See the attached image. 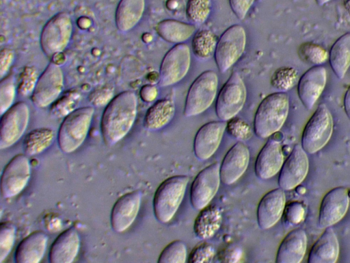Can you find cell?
Masks as SVG:
<instances>
[{
	"mask_svg": "<svg viewBox=\"0 0 350 263\" xmlns=\"http://www.w3.org/2000/svg\"><path fill=\"white\" fill-rule=\"evenodd\" d=\"M137 114V97L131 90L114 97L106 105L101 117L103 139L108 146L120 141L131 129Z\"/></svg>",
	"mask_w": 350,
	"mask_h": 263,
	"instance_id": "1",
	"label": "cell"
},
{
	"mask_svg": "<svg viewBox=\"0 0 350 263\" xmlns=\"http://www.w3.org/2000/svg\"><path fill=\"white\" fill-rule=\"evenodd\" d=\"M289 111V97L284 92L271 93L258 106L254 129L256 135L266 138L278 132L284 124Z\"/></svg>",
	"mask_w": 350,
	"mask_h": 263,
	"instance_id": "2",
	"label": "cell"
},
{
	"mask_svg": "<svg viewBox=\"0 0 350 263\" xmlns=\"http://www.w3.org/2000/svg\"><path fill=\"white\" fill-rule=\"evenodd\" d=\"M94 114L92 106H85L64 117L57 133V143L62 152L70 153L81 147L88 136Z\"/></svg>",
	"mask_w": 350,
	"mask_h": 263,
	"instance_id": "3",
	"label": "cell"
},
{
	"mask_svg": "<svg viewBox=\"0 0 350 263\" xmlns=\"http://www.w3.org/2000/svg\"><path fill=\"white\" fill-rule=\"evenodd\" d=\"M188 181L186 175H175L159 186L153 198L154 214L158 221L167 223L173 218L184 198Z\"/></svg>",
	"mask_w": 350,
	"mask_h": 263,
	"instance_id": "4",
	"label": "cell"
},
{
	"mask_svg": "<svg viewBox=\"0 0 350 263\" xmlns=\"http://www.w3.org/2000/svg\"><path fill=\"white\" fill-rule=\"evenodd\" d=\"M73 32L71 16L61 12L44 25L40 38V47L48 58L62 53L69 45Z\"/></svg>",
	"mask_w": 350,
	"mask_h": 263,
	"instance_id": "5",
	"label": "cell"
},
{
	"mask_svg": "<svg viewBox=\"0 0 350 263\" xmlns=\"http://www.w3.org/2000/svg\"><path fill=\"white\" fill-rule=\"evenodd\" d=\"M218 76L211 70L205 71L192 82L188 90L183 114L186 117L200 114L213 103L217 91Z\"/></svg>",
	"mask_w": 350,
	"mask_h": 263,
	"instance_id": "6",
	"label": "cell"
},
{
	"mask_svg": "<svg viewBox=\"0 0 350 263\" xmlns=\"http://www.w3.org/2000/svg\"><path fill=\"white\" fill-rule=\"evenodd\" d=\"M334 130V121L329 108L320 104L306 124L301 145L307 153H315L328 142Z\"/></svg>",
	"mask_w": 350,
	"mask_h": 263,
	"instance_id": "7",
	"label": "cell"
},
{
	"mask_svg": "<svg viewBox=\"0 0 350 263\" xmlns=\"http://www.w3.org/2000/svg\"><path fill=\"white\" fill-rule=\"evenodd\" d=\"M246 46V33L243 26L229 27L217 40L215 60L221 73L230 69L241 57Z\"/></svg>",
	"mask_w": 350,
	"mask_h": 263,
	"instance_id": "8",
	"label": "cell"
},
{
	"mask_svg": "<svg viewBox=\"0 0 350 263\" xmlns=\"http://www.w3.org/2000/svg\"><path fill=\"white\" fill-rule=\"evenodd\" d=\"M247 97L245 84L237 72H233L217 97L215 112L218 118L228 121L235 117L244 106Z\"/></svg>",
	"mask_w": 350,
	"mask_h": 263,
	"instance_id": "9",
	"label": "cell"
},
{
	"mask_svg": "<svg viewBox=\"0 0 350 263\" xmlns=\"http://www.w3.org/2000/svg\"><path fill=\"white\" fill-rule=\"evenodd\" d=\"M64 88L63 71L59 64L51 62L39 76L31 101L38 108L51 106L59 98Z\"/></svg>",
	"mask_w": 350,
	"mask_h": 263,
	"instance_id": "10",
	"label": "cell"
},
{
	"mask_svg": "<svg viewBox=\"0 0 350 263\" xmlns=\"http://www.w3.org/2000/svg\"><path fill=\"white\" fill-rule=\"evenodd\" d=\"M191 64L189 46L176 44L164 55L159 70V85L166 87L182 80L187 74Z\"/></svg>",
	"mask_w": 350,
	"mask_h": 263,
	"instance_id": "11",
	"label": "cell"
},
{
	"mask_svg": "<svg viewBox=\"0 0 350 263\" xmlns=\"http://www.w3.org/2000/svg\"><path fill=\"white\" fill-rule=\"evenodd\" d=\"M29 116V108L25 101L14 103L1 115V149L12 147L21 139L27 128Z\"/></svg>",
	"mask_w": 350,
	"mask_h": 263,
	"instance_id": "12",
	"label": "cell"
},
{
	"mask_svg": "<svg viewBox=\"0 0 350 263\" xmlns=\"http://www.w3.org/2000/svg\"><path fill=\"white\" fill-rule=\"evenodd\" d=\"M31 177L27 155L18 154L4 167L1 177V195L4 199L14 197L26 187Z\"/></svg>",
	"mask_w": 350,
	"mask_h": 263,
	"instance_id": "13",
	"label": "cell"
},
{
	"mask_svg": "<svg viewBox=\"0 0 350 263\" xmlns=\"http://www.w3.org/2000/svg\"><path fill=\"white\" fill-rule=\"evenodd\" d=\"M220 164L213 163L202 169L194 179L190 190L191 203L201 210L209 205L216 195L221 182Z\"/></svg>",
	"mask_w": 350,
	"mask_h": 263,
	"instance_id": "14",
	"label": "cell"
},
{
	"mask_svg": "<svg viewBox=\"0 0 350 263\" xmlns=\"http://www.w3.org/2000/svg\"><path fill=\"white\" fill-rule=\"evenodd\" d=\"M349 206L347 188L336 187L323 197L319 212V226L321 228L332 227L339 222L346 214Z\"/></svg>",
	"mask_w": 350,
	"mask_h": 263,
	"instance_id": "15",
	"label": "cell"
},
{
	"mask_svg": "<svg viewBox=\"0 0 350 263\" xmlns=\"http://www.w3.org/2000/svg\"><path fill=\"white\" fill-rule=\"evenodd\" d=\"M309 168L307 153L296 145L284 162L278 177V185L284 190L297 187L306 178Z\"/></svg>",
	"mask_w": 350,
	"mask_h": 263,
	"instance_id": "16",
	"label": "cell"
},
{
	"mask_svg": "<svg viewBox=\"0 0 350 263\" xmlns=\"http://www.w3.org/2000/svg\"><path fill=\"white\" fill-rule=\"evenodd\" d=\"M142 192L135 190L121 196L113 204L110 214L112 229L122 233L135 221L140 209Z\"/></svg>",
	"mask_w": 350,
	"mask_h": 263,
	"instance_id": "17",
	"label": "cell"
},
{
	"mask_svg": "<svg viewBox=\"0 0 350 263\" xmlns=\"http://www.w3.org/2000/svg\"><path fill=\"white\" fill-rule=\"evenodd\" d=\"M327 71L323 66H314L307 70L297 83V94L304 106L311 110L324 90Z\"/></svg>",
	"mask_w": 350,
	"mask_h": 263,
	"instance_id": "18",
	"label": "cell"
},
{
	"mask_svg": "<svg viewBox=\"0 0 350 263\" xmlns=\"http://www.w3.org/2000/svg\"><path fill=\"white\" fill-rule=\"evenodd\" d=\"M227 122L211 121L197 132L193 142L194 153L200 160L210 158L217 150L222 140Z\"/></svg>",
	"mask_w": 350,
	"mask_h": 263,
	"instance_id": "19",
	"label": "cell"
},
{
	"mask_svg": "<svg viewBox=\"0 0 350 263\" xmlns=\"http://www.w3.org/2000/svg\"><path fill=\"white\" fill-rule=\"evenodd\" d=\"M248 147L243 142L234 145L225 155L220 165L221 181L231 185L244 174L250 163Z\"/></svg>",
	"mask_w": 350,
	"mask_h": 263,
	"instance_id": "20",
	"label": "cell"
},
{
	"mask_svg": "<svg viewBox=\"0 0 350 263\" xmlns=\"http://www.w3.org/2000/svg\"><path fill=\"white\" fill-rule=\"evenodd\" d=\"M286 206V195L281 188L266 193L257 208V221L259 227L268 229L274 226L283 215Z\"/></svg>",
	"mask_w": 350,
	"mask_h": 263,
	"instance_id": "21",
	"label": "cell"
},
{
	"mask_svg": "<svg viewBox=\"0 0 350 263\" xmlns=\"http://www.w3.org/2000/svg\"><path fill=\"white\" fill-rule=\"evenodd\" d=\"M284 162V154L280 142L270 138L256 158L255 173L260 179H268L280 171Z\"/></svg>",
	"mask_w": 350,
	"mask_h": 263,
	"instance_id": "22",
	"label": "cell"
},
{
	"mask_svg": "<svg viewBox=\"0 0 350 263\" xmlns=\"http://www.w3.org/2000/svg\"><path fill=\"white\" fill-rule=\"evenodd\" d=\"M80 237L74 227L59 234L52 243L49 260L51 263H71L77 256L80 248Z\"/></svg>",
	"mask_w": 350,
	"mask_h": 263,
	"instance_id": "23",
	"label": "cell"
},
{
	"mask_svg": "<svg viewBox=\"0 0 350 263\" xmlns=\"http://www.w3.org/2000/svg\"><path fill=\"white\" fill-rule=\"evenodd\" d=\"M48 236L42 231H36L23 239L14 253L16 263H38L44 256Z\"/></svg>",
	"mask_w": 350,
	"mask_h": 263,
	"instance_id": "24",
	"label": "cell"
},
{
	"mask_svg": "<svg viewBox=\"0 0 350 263\" xmlns=\"http://www.w3.org/2000/svg\"><path fill=\"white\" fill-rule=\"evenodd\" d=\"M307 247V236L302 229L291 231L282 240L278 249L277 263H299Z\"/></svg>",
	"mask_w": 350,
	"mask_h": 263,
	"instance_id": "25",
	"label": "cell"
},
{
	"mask_svg": "<svg viewBox=\"0 0 350 263\" xmlns=\"http://www.w3.org/2000/svg\"><path fill=\"white\" fill-rule=\"evenodd\" d=\"M339 255V243L332 227H326L312 247L308 263H335Z\"/></svg>",
	"mask_w": 350,
	"mask_h": 263,
	"instance_id": "26",
	"label": "cell"
},
{
	"mask_svg": "<svg viewBox=\"0 0 350 263\" xmlns=\"http://www.w3.org/2000/svg\"><path fill=\"white\" fill-rule=\"evenodd\" d=\"M145 7V0H120L115 14L117 29L122 32L133 29L142 18Z\"/></svg>",
	"mask_w": 350,
	"mask_h": 263,
	"instance_id": "27",
	"label": "cell"
},
{
	"mask_svg": "<svg viewBox=\"0 0 350 263\" xmlns=\"http://www.w3.org/2000/svg\"><path fill=\"white\" fill-rule=\"evenodd\" d=\"M222 213L216 205H207L200 210L193 223L196 236L202 240L212 238L219 229Z\"/></svg>",
	"mask_w": 350,
	"mask_h": 263,
	"instance_id": "28",
	"label": "cell"
},
{
	"mask_svg": "<svg viewBox=\"0 0 350 263\" xmlns=\"http://www.w3.org/2000/svg\"><path fill=\"white\" fill-rule=\"evenodd\" d=\"M175 109L174 101L170 99H162L156 101L145 114L144 127L150 131L162 129L174 118Z\"/></svg>",
	"mask_w": 350,
	"mask_h": 263,
	"instance_id": "29",
	"label": "cell"
},
{
	"mask_svg": "<svg viewBox=\"0 0 350 263\" xmlns=\"http://www.w3.org/2000/svg\"><path fill=\"white\" fill-rule=\"evenodd\" d=\"M329 62L337 78L343 79L350 67V32L342 35L332 45Z\"/></svg>",
	"mask_w": 350,
	"mask_h": 263,
	"instance_id": "30",
	"label": "cell"
},
{
	"mask_svg": "<svg viewBox=\"0 0 350 263\" xmlns=\"http://www.w3.org/2000/svg\"><path fill=\"white\" fill-rule=\"evenodd\" d=\"M156 31L165 41L180 44L187 40L196 33V26L175 19H165L160 21L156 26Z\"/></svg>",
	"mask_w": 350,
	"mask_h": 263,
	"instance_id": "31",
	"label": "cell"
},
{
	"mask_svg": "<svg viewBox=\"0 0 350 263\" xmlns=\"http://www.w3.org/2000/svg\"><path fill=\"white\" fill-rule=\"evenodd\" d=\"M55 134L48 127H39L29 132L23 143L25 155L33 156L44 152L53 144Z\"/></svg>",
	"mask_w": 350,
	"mask_h": 263,
	"instance_id": "32",
	"label": "cell"
},
{
	"mask_svg": "<svg viewBox=\"0 0 350 263\" xmlns=\"http://www.w3.org/2000/svg\"><path fill=\"white\" fill-rule=\"evenodd\" d=\"M217 43V36L212 31L198 30L191 41L193 53L200 60H208L215 54Z\"/></svg>",
	"mask_w": 350,
	"mask_h": 263,
	"instance_id": "33",
	"label": "cell"
},
{
	"mask_svg": "<svg viewBox=\"0 0 350 263\" xmlns=\"http://www.w3.org/2000/svg\"><path fill=\"white\" fill-rule=\"evenodd\" d=\"M299 73L292 66H282L276 69L271 77L270 83L279 92H286L299 82Z\"/></svg>",
	"mask_w": 350,
	"mask_h": 263,
	"instance_id": "34",
	"label": "cell"
},
{
	"mask_svg": "<svg viewBox=\"0 0 350 263\" xmlns=\"http://www.w3.org/2000/svg\"><path fill=\"white\" fill-rule=\"evenodd\" d=\"M81 95L75 90L66 92L51 105L50 114L55 118L66 117L77 109Z\"/></svg>",
	"mask_w": 350,
	"mask_h": 263,
	"instance_id": "35",
	"label": "cell"
},
{
	"mask_svg": "<svg viewBox=\"0 0 350 263\" xmlns=\"http://www.w3.org/2000/svg\"><path fill=\"white\" fill-rule=\"evenodd\" d=\"M299 55L304 62L313 66H322L329 60V53L321 45L307 42L299 48Z\"/></svg>",
	"mask_w": 350,
	"mask_h": 263,
	"instance_id": "36",
	"label": "cell"
},
{
	"mask_svg": "<svg viewBox=\"0 0 350 263\" xmlns=\"http://www.w3.org/2000/svg\"><path fill=\"white\" fill-rule=\"evenodd\" d=\"M212 8L211 0H188L186 15L192 24L202 25L208 19Z\"/></svg>",
	"mask_w": 350,
	"mask_h": 263,
	"instance_id": "37",
	"label": "cell"
},
{
	"mask_svg": "<svg viewBox=\"0 0 350 263\" xmlns=\"http://www.w3.org/2000/svg\"><path fill=\"white\" fill-rule=\"evenodd\" d=\"M187 258V247L182 240H176L168 244L161 251L159 263H185Z\"/></svg>",
	"mask_w": 350,
	"mask_h": 263,
	"instance_id": "38",
	"label": "cell"
},
{
	"mask_svg": "<svg viewBox=\"0 0 350 263\" xmlns=\"http://www.w3.org/2000/svg\"><path fill=\"white\" fill-rule=\"evenodd\" d=\"M17 94V87L13 75L1 79L0 85V113L2 115L14 105Z\"/></svg>",
	"mask_w": 350,
	"mask_h": 263,
	"instance_id": "39",
	"label": "cell"
},
{
	"mask_svg": "<svg viewBox=\"0 0 350 263\" xmlns=\"http://www.w3.org/2000/svg\"><path fill=\"white\" fill-rule=\"evenodd\" d=\"M39 75L33 66H25L20 75L17 94L22 97H31L36 88Z\"/></svg>",
	"mask_w": 350,
	"mask_h": 263,
	"instance_id": "40",
	"label": "cell"
},
{
	"mask_svg": "<svg viewBox=\"0 0 350 263\" xmlns=\"http://www.w3.org/2000/svg\"><path fill=\"white\" fill-rule=\"evenodd\" d=\"M16 227L10 221L0 225V262H3L11 252L16 238Z\"/></svg>",
	"mask_w": 350,
	"mask_h": 263,
	"instance_id": "41",
	"label": "cell"
},
{
	"mask_svg": "<svg viewBox=\"0 0 350 263\" xmlns=\"http://www.w3.org/2000/svg\"><path fill=\"white\" fill-rule=\"evenodd\" d=\"M226 129L232 137L239 140H247L252 135L250 125L244 120L236 116L228 121Z\"/></svg>",
	"mask_w": 350,
	"mask_h": 263,
	"instance_id": "42",
	"label": "cell"
},
{
	"mask_svg": "<svg viewBox=\"0 0 350 263\" xmlns=\"http://www.w3.org/2000/svg\"><path fill=\"white\" fill-rule=\"evenodd\" d=\"M215 254L214 247L208 242L196 247L189 255V263L211 262Z\"/></svg>",
	"mask_w": 350,
	"mask_h": 263,
	"instance_id": "43",
	"label": "cell"
},
{
	"mask_svg": "<svg viewBox=\"0 0 350 263\" xmlns=\"http://www.w3.org/2000/svg\"><path fill=\"white\" fill-rule=\"evenodd\" d=\"M306 210L304 205L299 201H291L286 205L284 218L290 225H297L304 218Z\"/></svg>",
	"mask_w": 350,
	"mask_h": 263,
	"instance_id": "44",
	"label": "cell"
},
{
	"mask_svg": "<svg viewBox=\"0 0 350 263\" xmlns=\"http://www.w3.org/2000/svg\"><path fill=\"white\" fill-rule=\"evenodd\" d=\"M113 98V90L106 87L95 89L88 97L91 104L96 107L107 105Z\"/></svg>",
	"mask_w": 350,
	"mask_h": 263,
	"instance_id": "45",
	"label": "cell"
},
{
	"mask_svg": "<svg viewBox=\"0 0 350 263\" xmlns=\"http://www.w3.org/2000/svg\"><path fill=\"white\" fill-rule=\"evenodd\" d=\"M255 0H229L231 10L235 16L243 20L247 16Z\"/></svg>",
	"mask_w": 350,
	"mask_h": 263,
	"instance_id": "46",
	"label": "cell"
},
{
	"mask_svg": "<svg viewBox=\"0 0 350 263\" xmlns=\"http://www.w3.org/2000/svg\"><path fill=\"white\" fill-rule=\"evenodd\" d=\"M15 55L14 51L8 48H4L0 52V77L3 79L10 71L14 61Z\"/></svg>",
	"mask_w": 350,
	"mask_h": 263,
	"instance_id": "47",
	"label": "cell"
},
{
	"mask_svg": "<svg viewBox=\"0 0 350 263\" xmlns=\"http://www.w3.org/2000/svg\"><path fill=\"white\" fill-rule=\"evenodd\" d=\"M242 251L237 246L230 245L226 247L219 256V259L224 262H236L241 257Z\"/></svg>",
	"mask_w": 350,
	"mask_h": 263,
	"instance_id": "48",
	"label": "cell"
},
{
	"mask_svg": "<svg viewBox=\"0 0 350 263\" xmlns=\"http://www.w3.org/2000/svg\"><path fill=\"white\" fill-rule=\"evenodd\" d=\"M159 94L158 88L152 84H146L139 90V96L142 100L146 103L154 101Z\"/></svg>",
	"mask_w": 350,
	"mask_h": 263,
	"instance_id": "49",
	"label": "cell"
},
{
	"mask_svg": "<svg viewBox=\"0 0 350 263\" xmlns=\"http://www.w3.org/2000/svg\"><path fill=\"white\" fill-rule=\"evenodd\" d=\"M343 105L345 112L350 121V86H349L345 94Z\"/></svg>",
	"mask_w": 350,
	"mask_h": 263,
	"instance_id": "50",
	"label": "cell"
},
{
	"mask_svg": "<svg viewBox=\"0 0 350 263\" xmlns=\"http://www.w3.org/2000/svg\"><path fill=\"white\" fill-rule=\"evenodd\" d=\"M344 5L349 14H350V0H345Z\"/></svg>",
	"mask_w": 350,
	"mask_h": 263,
	"instance_id": "51",
	"label": "cell"
},
{
	"mask_svg": "<svg viewBox=\"0 0 350 263\" xmlns=\"http://www.w3.org/2000/svg\"><path fill=\"white\" fill-rule=\"evenodd\" d=\"M317 3L319 5H323L325 3H328L331 0H315Z\"/></svg>",
	"mask_w": 350,
	"mask_h": 263,
	"instance_id": "52",
	"label": "cell"
}]
</instances>
